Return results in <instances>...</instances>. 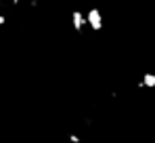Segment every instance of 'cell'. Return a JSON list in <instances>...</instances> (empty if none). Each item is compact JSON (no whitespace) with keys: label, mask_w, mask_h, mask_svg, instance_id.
Instances as JSON below:
<instances>
[{"label":"cell","mask_w":155,"mask_h":143,"mask_svg":"<svg viewBox=\"0 0 155 143\" xmlns=\"http://www.w3.org/2000/svg\"><path fill=\"white\" fill-rule=\"evenodd\" d=\"M4 23H6V15H4V13H0V27H2Z\"/></svg>","instance_id":"obj_5"},{"label":"cell","mask_w":155,"mask_h":143,"mask_svg":"<svg viewBox=\"0 0 155 143\" xmlns=\"http://www.w3.org/2000/svg\"><path fill=\"white\" fill-rule=\"evenodd\" d=\"M84 17H86V27H90L92 32H101L103 30V11L101 9H97V6H92V9H88L86 13H84Z\"/></svg>","instance_id":"obj_1"},{"label":"cell","mask_w":155,"mask_h":143,"mask_svg":"<svg viewBox=\"0 0 155 143\" xmlns=\"http://www.w3.org/2000/svg\"><path fill=\"white\" fill-rule=\"evenodd\" d=\"M143 89H155V74L153 72H147L143 78H140V82H138Z\"/></svg>","instance_id":"obj_3"},{"label":"cell","mask_w":155,"mask_h":143,"mask_svg":"<svg viewBox=\"0 0 155 143\" xmlns=\"http://www.w3.org/2000/svg\"><path fill=\"white\" fill-rule=\"evenodd\" d=\"M67 139H69V143H82V137H80V135H76V133H71Z\"/></svg>","instance_id":"obj_4"},{"label":"cell","mask_w":155,"mask_h":143,"mask_svg":"<svg viewBox=\"0 0 155 143\" xmlns=\"http://www.w3.org/2000/svg\"><path fill=\"white\" fill-rule=\"evenodd\" d=\"M69 23L71 27L76 30L78 34H82L84 30H86V17H84V11H71V15H69Z\"/></svg>","instance_id":"obj_2"}]
</instances>
